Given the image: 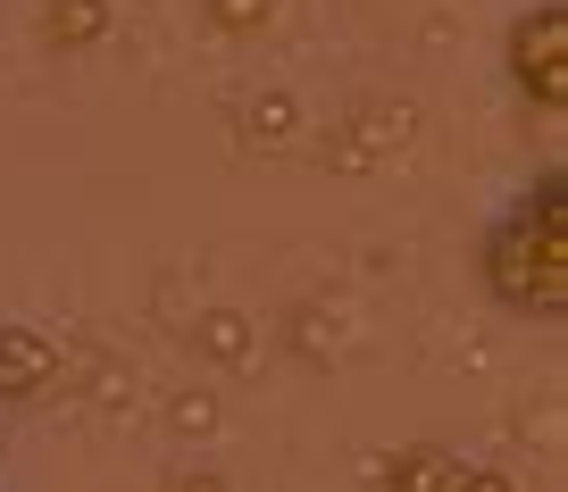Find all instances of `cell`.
<instances>
[{
	"mask_svg": "<svg viewBox=\"0 0 568 492\" xmlns=\"http://www.w3.org/2000/svg\"><path fill=\"white\" fill-rule=\"evenodd\" d=\"M477 267H485V293L518 317H560L568 309V184H560V167L535 176V193L510 201L485 226Z\"/></svg>",
	"mask_w": 568,
	"mask_h": 492,
	"instance_id": "6da1fadb",
	"label": "cell"
},
{
	"mask_svg": "<svg viewBox=\"0 0 568 492\" xmlns=\"http://www.w3.org/2000/svg\"><path fill=\"white\" fill-rule=\"evenodd\" d=\"M510 84L527 92L544 117L568 109V9L560 0H535L510 18Z\"/></svg>",
	"mask_w": 568,
	"mask_h": 492,
	"instance_id": "7a4b0ae2",
	"label": "cell"
},
{
	"mask_svg": "<svg viewBox=\"0 0 568 492\" xmlns=\"http://www.w3.org/2000/svg\"><path fill=\"white\" fill-rule=\"evenodd\" d=\"M59 376V342L42 335V326H26V317H0V401H42Z\"/></svg>",
	"mask_w": 568,
	"mask_h": 492,
	"instance_id": "3957f363",
	"label": "cell"
},
{
	"mask_svg": "<svg viewBox=\"0 0 568 492\" xmlns=\"http://www.w3.org/2000/svg\"><path fill=\"white\" fill-rule=\"evenodd\" d=\"M468 459L444 451V442H409V451L385 459V492H460Z\"/></svg>",
	"mask_w": 568,
	"mask_h": 492,
	"instance_id": "277c9868",
	"label": "cell"
},
{
	"mask_svg": "<svg viewBox=\"0 0 568 492\" xmlns=\"http://www.w3.org/2000/svg\"><path fill=\"white\" fill-rule=\"evenodd\" d=\"M42 34H51L59 51H92V42L109 34V0H51V9H42Z\"/></svg>",
	"mask_w": 568,
	"mask_h": 492,
	"instance_id": "5b68a950",
	"label": "cell"
},
{
	"mask_svg": "<svg viewBox=\"0 0 568 492\" xmlns=\"http://www.w3.org/2000/svg\"><path fill=\"white\" fill-rule=\"evenodd\" d=\"M210 18H217V25H234V34H251V25L267 18V0H210Z\"/></svg>",
	"mask_w": 568,
	"mask_h": 492,
	"instance_id": "8992f818",
	"label": "cell"
},
{
	"mask_svg": "<svg viewBox=\"0 0 568 492\" xmlns=\"http://www.w3.org/2000/svg\"><path fill=\"white\" fill-rule=\"evenodd\" d=\"M460 492H518V484H510L501 468H468V475H460Z\"/></svg>",
	"mask_w": 568,
	"mask_h": 492,
	"instance_id": "52a82bcc",
	"label": "cell"
},
{
	"mask_svg": "<svg viewBox=\"0 0 568 492\" xmlns=\"http://www.w3.org/2000/svg\"><path fill=\"white\" fill-rule=\"evenodd\" d=\"M176 492H226V484H217V475H184Z\"/></svg>",
	"mask_w": 568,
	"mask_h": 492,
	"instance_id": "ba28073f",
	"label": "cell"
}]
</instances>
